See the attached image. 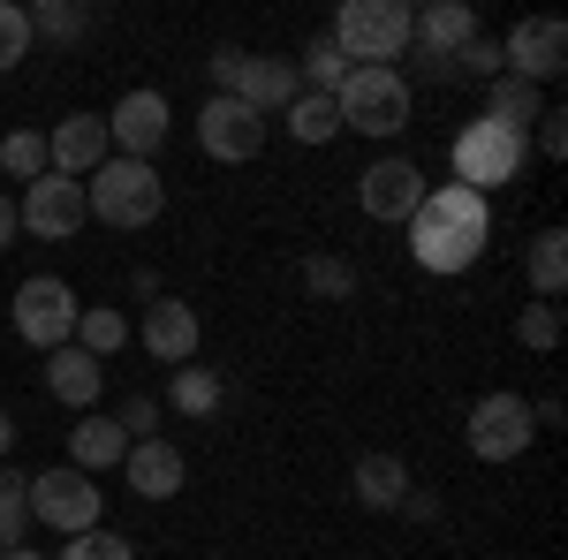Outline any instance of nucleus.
<instances>
[{
	"label": "nucleus",
	"instance_id": "1",
	"mask_svg": "<svg viewBox=\"0 0 568 560\" xmlns=\"http://www.w3.org/2000/svg\"><path fill=\"white\" fill-rule=\"evenodd\" d=\"M493 243V205L463 182H433L425 205L409 213V258L425 273H470Z\"/></svg>",
	"mask_w": 568,
	"mask_h": 560
},
{
	"label": "nucleus",
	"instance_id": "2",
	"mask_svg": "<svg viewBox=\"0 0 568 560\" xmlns=\"http://www.w3.org/2000/svg\"><path fill=\"white\" fill-rule=\"evenodd\" d=\"M84 205L99 227H122V235H136V227H152V220L168 213V182H160V167L152 160H106V167L84 182Z\"/></svg>",
	"mask_w": 568,
	"mask_h": 560
},
{
	"label": "nucleus",
	"instance_id": "3",
	"mask_svg": "<svg viewBox=\"0 0 568 560\" xmlns=\"http://www.w3.org/2000/svg\"><path fill=\"white\" fill-rule=\"evenodd\" d=\"M213 91L220 99H243L251 114H288L296 106V61H281V53H251V45H213Z\"/></svg>",
	"mask_w": 568,
	"mask_h": 560
},
{
	"label": "nucleus",
	"instance_id": "4",
	"mask_svg": "<svg viewBox=\"0 0 568 560\" xmlns=\"http://www.w3.org/2000/svg\"><path fill=\"white\" fill-rule=\"evenodd\" d=\"M326 39L342 45L349 69H394L409 53V8L402 0H342V16L326 23Z\"/></svg>",
	"mask_w": 568,
	"mask_h": 560
},
{
	"label": "nucleus",
	"instance_id": "5",
	"mask_svg": "<svg viewBox=\"0 0 568 560\" xmlns=\"http://www.w3.org/2000/svg\"><path fill=\"white\" fill-rule=\"evenodd\" d=\"M409 106H417V91H409L402 69H349V84L334 91V114L356 136H402L409 130Z\"/></svg>",
	"mask_w": 568,
	"mask_h": 560
},
{
	"label": "nucleus",
	"instance_id": "6",
	"mask_svg": "<svg viewBox=\"0 0 568 560\" xmlns=\"http://www.w3.org/2000/svg\"><path fill=\"white\" fill-rule=\"evenodd\" d=\"M524 152H530V136L524 130H500V122H463V136H455V182L463 190H478V197H493L500 182H516L524 174Z\"/></svg>",
	"mask_w": 568,
	"mask_h": 560
},
{
	"label": "nucleus",
	"instance_id": "7",
	"mask_svg": "<svg viewBox=\"0 0 568 560\" xmlns=\"http://www.w3.org/2000/svg\"><path fill=\"white\" fill-rule=\"evenodd\" d=\"M530 439H538V425H530V401L516 387H493L470 401V417H463V447L478 455V462H516Z\"/></svg>",
	"mask_w": 568,
	"mask_h": 560
},
{
	"label": "nucleus",
	"instance_id": "8",
	"mask_svg": "<svg viewBox=\"0 0 568 560\" xmlns=\"http://www.w3.org/2000/svg\"><path fill=\"white\" fill-rule=\"evenodd\" d=\"M31 522H45V530H61V538H77V530H99L106 522V485L84 470H39L31 477Z\"/></svg>",
	"mask_w": 568,
	"mask_h": 560
},
{
	"label": "nucleus",
	"instance_id": "9",
	"mask_svg": "<svg viewBox=\"0 0 568 560\" xmlns=\"http://www.w3.org/2000/svg\"><path fill=\"white\" fill-rule=\"evenodd\" d=\"M77 288L69 281H53V273H31L23 288H16V303H8V318H16V334L39 348V356H53V348L77 342Z\"/></svg>",
	"mask_w": 568,
	"mask_h": 560
},
{
	"label": "nucleus",
	"instance_id": "10",
	"mask_svg": "<svg viewBox=\"0 0 568 560\" xmlns=\"http://www.w3.org/2000/svg\"><path fill=\"white\" fill-rule=\"evenodd\" d=\"M568 69V23L561 16H524L508 39H500V77H516V84H554Z\"/></svg>",
	"mask_w": 568,
	"mask_h": 560
},
{
	"label": "nucleus",
	"instance_id": "11",
	"mask_svg": "<svg viewBox=\"0 0 568 560\" xmlns=\"http://www.w3.org/2000/svg\"><path fill=\"white\" fill-rule=\"evenodd\" d=\"M91 220V205H84V182H69V174H53L45 167L23 197H16V227H31L39 243H69L77 227Z\"/></svg>",
	"mask_w": 568,
	"mask_h": 560
},
{
	"label": "nucleus",
	"instance_id": "12",
	"mask_svg": "<svg viewBox=\"0 0 568 560\" xmlns=\"http://www.w3.org/2000/svg\"><path fill=\"white\" fill-rule=\"evenodd\" d=\"M168 91H152V84H136L114 99V114H106V144L122 152V160H152L160 167V144H168Z\"/></svg>",
	"mask_w": 568,
	"mask_h": 560
},
{
	"label": "nucleus",
	"instance_id": "13",
	"mask_svg": "<svg viewBox=\"0 0 568 560\" xmlns=\"http://www.w3.org/2000/svg\"><path fill=\"white\" fill-rule=\"evenodd\" d=\"M425 174H417V160H372V167L356 174V205H364V220H379V227H409V213L425 205Z\"/></svg>",
	"mask_w": 568,
	"mask_h": 560
},
{
	"label": "nucleus",
	"instance_id": "14",
	"mask_svg": "<svg viewBox=\"0 0 568 560\" xmlns=\"http://www.w3.org/2000/svg\"><path fill=\"white\" fill-rule=\"evenodd\" d=\"M197 144H205V160L220 167H243V160H258L265 152V114H251L243 99H205L197 106Z\"/></svg>",
	"mask_w": 568,
	"mask_h": 560
},
{
	"label": "nucleus",
	"instance_id": "15",
	"mask_svg": "<svg viewBox=\"0 0 568 560\" xmlns=\"http://www.w3.org/2000/svg\"><path fill=\"white\" fill-rule=\"evenodd\" d=\"M470 39H478L470 0H433V8H409V45H417V61H425L433 77H455L447 61H455Z\"/></svg>",
	"mask_w": 568,
	"mask_h": 560
},
{
	"label": "nucleus",
	"instance_id": "16",
	"mask_svg": "<svg viewBox=\"0 0 568 560\" xmlns=\"http://www.w3.org/2000/svg\"><path fill=\"white\" fill-rule=\"evenodd\" d=\"M136 342H144V356L152 364H197V342H205V326H197V310L190 303H175V296H160V303H144V318L130 326Z\"/></svg>",
	"mask_w": 568,
	"mask_h": 560
},
{
	"label": "nucleus",
	"instance_id": "17",
	"mask_svg": "<svg viewBox=\"0 0 568 560\" xmlns=\"http://www.w3.org/2000/svg\"><path fill=\"white\" fill-rule=\"evenodd\" d=\"M106 160H114V144H106V114H69L61 130L45 136V167L69 174V182H91Z\"/></svg>",
	"mask_w": 568,
	"mask_h": 560
},
{
	"label": "nucleus",
	"instance_id": "18",
	"mask_svg": "<svg viewBox=\"0 0 568 560\" xmlns=\"http://www.w3.org/2000/svg\"><path fill=\"white\" fill-rule=\"evenodd\" d=\"M122 477H130L136 500H175L182 485H190V462H182L175 439H136L130 462H122Z\"/></svg>",
	"mask_w": 568,
	"mask_h": 560
},
{
	"label": "nucleus",
	"instance_id": "19",
	"mask_svg": "<svg viewBox=\"0 0 568 560\" xmlns=\"http://www.w3.org/2000/svg\"><path fill=\"white\" fill-rule=\"evenodd\" d=\"M130 462V431L114 425V417H99V409H84V425H69V470L84 477H106Z\"/></svg>",
	"mask_w": 568,
	"mask_h": 560
},
{
	"label": "nucleus",
	"instance_id": "20",
	"mask_svg": "<svg viewBox=\"0 0 568 560\" xmlns=\"http://www.w3.org/2000/svg\"><path fill=\"white\" fill-rule=\"evenodd\" d=\"M99 387H106V364H99V356H84L77 342L45 356V394H53L61 409H99Z\"/></svg>",
	"mask_w": 568,
	"mask_h": 560
},
{
	"label": "nucleus",
	"instance_id": "21",
	"mask_svg": "<svg viewBox=\"0 0 568 560\" xmlns=\"http://www.w3.org/2000/svg\"><path fill=\"white\" fill-rule=\"evenodd\" d=\"M349 485H356V500H364V508H379V516H387V508L409 500V462H402V455H356Z\"/></svg>",
	"mask_w": 568,
	"mask_h": 560
},
{
	"label": "nucleus",
	"instance_id": "22",
	"mask_svg": "<svg viewBox=\"0 0 568 560\" xmlns=\"http://www.w3.org/2000/svg\"><path fill=\"white\" fill-rule=\"evenodd\" d=\"M524 273H530V296L538 303H561V288H568V227H538V235H530Z\"/></svg>",
	"mask_w": 568,
	"mask_h": 560
},
{
	"label": "nucleus",
	"instance_id": "23",
	"mask_svg": "<svg viewBox=\"0 0 568 560\" xmlns=\"http://www.w3.org/2000/svg\"><path fill=\"white\" fill-rule=\"evenodd\" d=\"M546 114V91L538 84H516V77H500V84H485V122H500V130H524Z\"/></svg>",
	"mask_w": 568,
	"mask_h": 560
},
{
	"label": "nucleus",
	"instance_id": "24",
	"mask_svg": "<svg viewBox=\"0 0 568 560\" xmlns=\"http://www.w3.org/2000/svg\"><path fill=\"white\" fill-rule=\"evenodd\" d=\"M220 394H227V387H220L213 364H182L175 379H168V409H182V417H213Z\"/></svg>",
	"mask_w": 568,
	"mask_h": 560
},
{
	"label": "nucleus",
	"instance_id": "25",
	"mask_svg": "<svg viewBox=\"0 0 568 560\" xmlns=\"http://www.w3.org/2000/svg\"><path fill=\"white\" fill-rule=\"evenodd\" d=\"M122 342H130V318H122L114 303H84V310H77V348H84V356L106 364Z\"/></svg>",
	"mask_w": 568,
	"mask_h": 560
},
{
	"label": "nucleus",
	"instance_id": "26",
	"mask_svg": "<svg viewBox=\"0 0 568 560\" xmlns=\"http://www.w3.org/2000/svg\"><path fill=\"white\" fill-rule=\"evenodd\" d=\"M296 84L318 91V99H334V91L349 84V61H342V45H334V39H311L304 53H296Z\"/></svg>",
	"mask_w": 568,
	"mask_h": 560
},
{
	"label": "nucleus",
	"instance_id": "27",
	"mask_svg": "<svg viewBox=\"0 0 568 560\" xmlns=\"http://www.w3.org/2000/svg\"><path fill=\"white\" fill-rule=\"evenodd\" d=\"M296 144H334L342 136V114H334V99H318V91H296V106L281 114Z\"/></svg>",
	"mask_w": 568,
	"mask_h": 560
},
{
	"label": "nucleus",
	"instance_id": "28",
	"mask_svg": "<svg viewBox=\"0 0 568 560\" xmlns=\"http://www.w3.org/2000/svg\"><path fill=\"white\" fill-rule=\"evenodd\" d=\"M31 530V477L23 470H0V553H16Z\"/></svg>",
	"mask_w": 568,
	"mask_h": 560
},
{
	"label": "nucleus",
	"instance_id": "29",
	"mask_svg": "<svg viewBox=\"0 0 568 560\" xmlns=\"http://www.w3.org/2000/svg\"><path fill=\"white\" fill-rule=\"evenodd\" d=\"M0 174L31 190V182L45 174V136L39 130H8V136H0Z\"/></svg>",
	"mask_w": 568,
	"mask_h": 560
},
{
	"label": "nucleus",
	"instance_id": "30",
	"mask_svg": "<svg viewBox=\"0 0 568 560\" xmlns=\"http://www.w3.org/2000/svg\"><path fill=\"white\" fill-rule=\"evenodd\" d=\"M84 31H91V8H77V0H39L31 8V39L69 45V39H84Z\"/></svg>",
	"mask_w": 568,
	"mask_h": 560
},
{
	"label": "nucleus",
	"instance_id": "31",
	"mask_svg": "<svg viewBox=\"0 0 568 560\" xmlns=\"http://www.w3.org/2000/svg\"><path fill=\"white\" fill-rule=\"evenodd\" d=\"M53 560H136V546L122 538V530H106V522H99V530H77Z\"/></svg>",
	"mask_w": 568,
	"mask_h": 560
},
{
	"label": "nucleus",
	"instance_id": "32",
	"mask_svg": "<svg viewBox=\"0 0 568 560\" xmlns=\"http://www.w3.org/2000/svg\"><path fill=\"white\" fill-rule=\"evenodd\" d=\"M516 342L524 348H561V303H524V318H516Z\"/></svg>",
	"mask_w": 568,
	"mask_h": 560
},
{
	"label": "nucleus",
	"instance_id": "33",
	"mask_svg": "<svg viewBox=\"0 0 568 560\" xmlns=\"http://www.w3.org/2000/svg\"><path fill=\"white\" fill-rule=\"evenodd\" d=\"M16 61H31V8L0 0V69H16Z\"/></svg>",
	"mask_w": 568,
	"mask_h": 560
},
{
	"label": "nucleus",
	"instance_id": "34",
	"mask_svg": "<svg viewBox=\"0 0 568 560\" xmlns=\"http://www.w3.org/2000/svg\"><path fill=\"white\" fill-rule=\"evenodd\" d=\"M304 288H311V296H356V265L349 258H311L304 265Z\"/></svg>",
	"mask_w": 568,
	"mask_h": 560
},
{
	"label": "nucleus",
	"instance_id": "35",
	"mask_svg": "<svg viewBox=\"0 0 568 560\" xmlns=\"http://www.w3.org/2000/svg\"><path fill=\"white\" fill-rule=\"evenodd\" d=\"M447 69H455V77H478V84H500V45H493V39H470L455 61H447Z\"/></svg>",
	"mask_w": 568,
	"mask_h": 560
},
{
	"label": "nucleus",
	"instance_id": "36",
	"mask_svg": "<svg viewBox=\"0 0 568 560\" xmlns=\"http://www.w3.org/2000/svg\"><path fill=\"white\" fill-rule=\"evenodd\" d=\"M114 425L130 431V447L136 439H160V401H152V394H130V401L114 409Z\"/></svg>",
	"mask_w": 568,
	"mask_h": 560
},
{
	"label": "nucleus",
	"instance_id": "37",
	"mask_svg": "<svg viewBox=\"0 0 568 560\" xmlns=\"http://www.w3.org/2000/svg\"><path fill=\"white\" fill-rule=\"evenodd\" d=\"M538 152H546V160H561V152H568V114H554V106L538 114Z\"/></svg>",
	"mask_w": 568,
	"mask_h": 560
},
{
	"label": "nucleus",
	"instance_id": "38",
	"mask_svg": "<svg viewBox=\"0 0 568 560\" xmlns=\"http://www.w3.org/2000/svg\"><path fill=\"white\" fill-rule=\"evenodd\" d=\"M402 508H409L417 522H433V516H439V500H433V492H417V485H409V500H402Z\"/></svg>",
	"mask_w": 568,
	"mask_h": 560
},
{
	"label": "nucleus",
	"instance_id": "39",
	"mask_svg": "<svg viewBox=\"0 0 568 560\" xmlns=\"http://www.w3.org/2000/svg\"><path fill=\"white\" fill-rule=\"evenodd\" d=\"M16 235H23V227H16V197H0V251H8Z\"/></svg>",
	"mask_w": 568,
	"mask_h": 560
},
{
	"label": "nucleus",
	"instance_id": "40",
	"mask_svg": "<svg viewBox=\"0 0 568 560\" xmlns=\"http://www.w3.org/2000/svg\"><path fill=\"white\" fill-rule=\"evenodd\" d=\"M8 447H16V425H8V409H0V455H8Z\"/></svg>",
	"mask_w": 568,
	"mask_h": 560
},
{
	"label": "nucleus",
	"instance_id": "41",
	"mask_svg": "<svg viewBox=\"0 0 568 560\" xmlns=\"http://www.w3.org/2000/svg\"><path fill=\"white\" fill-rule=\"evenodd\" d=\"M0 560H45V553H31V546H16V553H0Z\"/></svg>",
	"mask_w": 568,
	"mask_h": 560
}]
</instances>
